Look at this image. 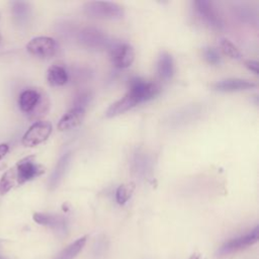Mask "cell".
<instances>
[{
    "instance_id": "277c9868",
    "label": "cell",
    "mask_w": 259,
    "mask_h": 259,
    "mask_svg": "<svg viewBox=\"0 0 259 259\" xmlns=\"http://www.w3.org/2000/svg\"><path fill=\"white\" fill-rule=\"evenodd\" d=\"M52 123L47 120H37L32 123L22 137V145L25 147H35L48 140L52 134Z\"/></svg>"
},
{
    "instance_id": "3957f363",
    "label": "cell",
    "mask_w": 259,
    "mask_h": 259,
    "mask_svg": "<svg viewBox=\"0 0 259 259\" xmlns=\"http://www.w3.org/2000/svg\"><path fill=\"white\" fill-rule=\"evenodd\" d=\"M83 13L90 18L119 19L123 16V8L111 1H89L83 6Z\"/></svg>"
},
{
    "instance_id": "7402d4cb",
    "label": "cell",
    "mask_w": 259,
    "mask_h": 259,
    "mask_svg": "<svg viewBox=\"0 0 259 259\" xmlns=\"http://www.w3.org/2000/svg\"><path fill=\"white\" fill-rule=\"evenodd\" d=\"M90 99H91V94L89 92L87 91L80 92L75 96V99L73 101V107H81L85 109V107L90 102Z\"/></svg>"
},
{
    "instance_id": "52a82bcc",
    "label": "cell",
    "mask_w": 259,
    "mask_h": 259,
    "mask_svg": "<svg viewBox=\"0 0 259 259\" xmlns=\"http://www.w3.org/2000/svg\"><path fill=\"white\" fill-rule=\"evenodd\" d=\"M26 50L32 56L48 59L56 55L58 51V44L52 37L36 36L28 41L26 45Z\"/></svg>"
},
{
    "instance_id": "44dd1931",
    "label": "cell",
    "mask_w": 259,
    "mask_h": 259,
    "mask_svg": "<svg viewBox=\"0 0 259 259\" xmlns=\"http://www.w3.org/2000/svg\"><path fill=\"white\" fill-rule=\"evenodd\" d=\"M203 57L205 61L210 65H218L221 62L220 54L213 48H205L203 50Z\"/></svg>"
},
{
    "instance_id": "2e32d148",
    "label": "cell",
    "mask_w": 259,
    "mask_h": 259,
    "mask_svg": "<svg viewBox=\"0 0 259 259\" xmlns=\"http://www.w3.org/2000/svg\"><path fill=\"white\" fill-rule=\"evenodd\" d=\"M68 72L63 66L53 65L49 68L47 79L52 86H62L68 81Z\"/></svg>"
},
{
    "instance_id": "6da1fadb",
    "label": "cell",
    "mask_w": 259,
    "mask_h": 259,
    "mask_svg": "<svg viewBox=\"0 0 259 259\" xmlns=\"http://www.w3.org/2000/svg\"><path fill=\"white\" fill-rule=\"evenodd\" d=\"M35 156H27L19 160L13 167L8 169L0 179V194H6L14 186L21 185L27 181H30L46 171L45 167L37 164Z\"/></svg>"
},
{
    "instance_id": "ba28073f",
    "label": "cell",
    "mask_w": 259,
    "mask_h": 259,
    "mask_svg": "<svg viewBox=\"0 0 259 259\" xmlns=\"http://www.w3.org/2000/svg\"><path fill=\"white\" fill-rule=\"evenodd\" d=\"M194 9L198 16L210 27L214 29H222L224 26L223 20L218 13L217 8L214 7L211 1L207 0H197L193 2Z\"/></svg>"
},
{
    "instance_id": "9a60e30c",
    "label": "cell",
    "mask_w": 259,
    "mask_h": 259,
    "mask_svg": "<svg viewBox=\"0 0 259 259\" xmlns=\"http://www.w3.org/2000/svg\"><path fill=\"white\" fill-rule=\"evenodd\" d=\"M70 160H71V153H66L64 154L58 161L55 170L53 171L52 175H51V179H50V187L52 189L56 188L60 182L62 181L64 175L67 172V169L70 165Z\"/></svg>"
},
{
    "instance_id": "484cf974",
    "label": "cell",
    "mask_w": 259,
    "mask_h": 259,
    "mask_svg": "<svg viewBox=\"0 0 259 259\" xmlns=\"http://www.w3.org/2000/svg\"><path fill=\"white\" fill-rule=\"evenodd\" d=\"M0 259H5V258H3L2 256H0Z\"/></svg>"
},
{
    "instance_id": "7c38bea8",
    "label": "cell",
    "mask_w": 259,
    "mask_h": 259,
    "mask_svg": "<svg viewBox=\"0 0 259 259\" xmlns=\"http://www.w3.org/2000/svg\"><path fill=\"white\" fill-rule=\"evenodd\" d=\"M212 89L220 92H235V91H243L247 89H251L256 87V84L243 79L238 78H231L221 80L211 85Z\"/></svg>"
},
{
    "instance_id": "9c48e42d",
    "label": "cell",
    "mask_w": 259,
    "mask_h": 259,
    "mask_svg": "<svg viewBox=\"0 0 259 259\" xmlns=\"http://www.w3.org/2000/svg\"><path fill=\"white\" fill-rule=\"evenodd\" d=\"M258 235H259V228L255 227L250 233L227 241L225 244L221 246L217 254L218 256H225L233 252H236L238 250L244 249L248 246H251L258 241Z\"/></svg>"
},
{
    "instance_id": "d4e9b609",
    "label": "cell",
    "mask_w": 259,
    "mask_h": 259,
    "mask_svg": "<svg viewBox=\"0 0 259 259\" xmlns=\"http://www.w3.org/2000/svg\"><path fill=\"white\" fill-rule=\"evenodd\" d=\"M189 259H201V257L198 255V254H192Z\"/></svg>"
},
{
    "instance_id": "4fadbf2b",
    "label": "cell",
    "mask_w": 259,
    "mask_h": 259,
    "mask_svg": "<svg viewBox=\"0 0 259 259\" xmlns=\"http://www.w3.org/2000/svg\"><path fill=\"white\" fill-rule=\"evenodd\" d=\"M139 103H140L139 100L130 91H127L123 97H121L120 99H118L108 107V109L105 112V115L107 117H113V116L119 115L130 110L131 108L135 107Z\"/></svg>"
},
{
    "instance_id": "8992f818",
    "label": "cell",
    "mask_w": 259,
    "mask_h": 259,
    "mask_svg": "<svg viewBox=\"0 0 259 259\" xmlns=\"http://www.w3.org/2000/svg\"><path fill=\"white\" fill-rule=\"evenodd\" d=\"M140 103L152 100L161 91L160 86L154 82H148L141 78L135 77L130 80L128 90Z\"/></svg>"
},
{
    "instance_id": "603a6c76",
    "label": "cell",
    "mask_w": 259,
    "mask_h": 259,
    "mask_svg": "<svg viewBox=\"0 0 259 259\" xmlns=\"http://www.w3.org/2000/svg\"><path fill=\"white\" fill-rule=\"evenodd\" d=\"M245 66H246L250 71H252L253 73H255V74L258 73V62L253 61V60H249V61H246V62H245Z\"/></svg>"
},
{
    "instance_id": "d6986e66",
    "label": "cell",
    "mask_w": 259,
    "mask_h": 259,
    "mask_svg": "<svg viewBox=\"0 0 259 259\" xmlns=\"http://www.w3.org/2000/svg\"><path fill=\"white\" fill-rule=\"evenodd\" d=\"M134 189H135V183H133V182L119 185L115 191L116 202L120 205L124 204L131 198V196L134 192Z\"/></svg>"
},
{
    "instance_id": "e0dca14e",
    "label": "cell",
    "mask_w": 259,
    "mask_h": 259,
    "mask_svg": "<svg viewBox=\"0 0 259 259\" xmlns=\"http://www.w3.org/2000/svg\"><path fill=\"white\" fill-rule=\"evenodd\" d=\"M158 73L162 79L168 80L174 74V62L170 54L163 52L158 60Z\"/></svg>"
},
{
    "instance_id": "5bb4252c",
    "label": "cell",
    "mask_w": 259,
    "mask_h": 259,
    "mask_svg": "<svg viewBox=\"0 0 259 259\" xmlns=\"http://www.w3.org/2000/svg\"><path fill=\"white\" fill-rule=\"evenodd\" d=\"M85 117V109L81 107H72L59 120L58 128L60 131H67L81 124Z\"/></svg>"
},
{
    "instance_id": "cb8c5ba5",
    "label": "cell",
    "mask_w": 259,
    "mask_h": 259,
    "mask_svg": "<svg viewBox=\"0 0 259 259\" xmlns=\"http://www.w3.org/2000/svg\"><path fill=\"white\" fill-rule=\"evenodd\" d=\"M9 151V147L7 144H0V160H2Z\"/></svg>"
},
{
    "instance_id": "30bf717a",
    "label": "cell",
    "mask_w": 259,
    "mask_h": 259,
    "mask_svg": "<svg viewBox=\"0 0 259 259\" xmlns=\"http://www.w3.org/2000/svg\"><path fill=\"white\" fill-rule=\"evenodd\" d=\"M109 55L112 64L119 69L130 67L135 60L134 48L125 42H116L111 46Z\"/></svg>"
},
{
    "instance_id": "7a4b0ae2",
    "label": "cell",
    "mask_w": 259,
    "mask_h": 259,
    "mask_svg": "<svg viewBox=\"0 0 259 259\" xmlns=\"http://www.w3.org/2000/svg\"><path fill=\"white\" fill-rule=\"evenodd\" d=\"M21 111L30 114V118L44 116L50 108V100L46 93L36 89H26L21 92L18 99Z\"/></svg>"
},
{
    "instance_id": "ffe728a7",
    "label": "cell",
    "mask_w": 259,
    "mask_h": 259,
    "mask_svg": "<svg viewBox=\"0 0 259 259\" xmlns=\"http://www.w3.org/2000/svg\"><path fill=\"white\" fill-rule=\"evenodd\" d=\"M220 46H221V50L223 51V53L226 56H228V57H230L232 59H240L242 57V55H241L240 51L238 50V48L232 41H230L229 39L223 38L221 40Z\"/></svg>"
},
{
    "instance_id": "ac0fdd59",
    "label": "cell",
    "mask_w": 259,
    "mask_h": 259,
    "mask_svg": "<svg viewBox=\"0 0 259 259\" xmlns=\"http://www.w3.org/2000/svg\"><path fill=\"white\" fill-rule=\"evenodd\" d=\"M86 241V236L77 239L72 244L67 246L64 250H62L54 259H74L79 254V252L84 248Z\"/></svg>"
},
{
    "instance_id": "8fae6325",
    "label": "cell",
    "mask_w": 259,
    "mask_h": 259,
    "mask_svg": "<svg viewBox=\"0 0 259 259\" xmlns=\"http://www.w3.org/2000/svg\"><path fill=\"white\" fill-rule=\"evenodd\" d=\"M33 221L38 225L47 226L54 230L58 235L64 236L68 230V223L66 218L58 214L35 212L33 213Z\"/></svg>"
},
{
    "instance_id": "5b68a950",
    "label": "cell",
    "mask_w": 259,
    "mask_h": 259,
    "mask_svg": "<svg viewBox=\"0 0 259 259\" xmlns=\"http://www.w3.org/2000/svg\"><path fill=\"white\" fill-rule=\"evenodd\" d=\"M77 39L83 47L94 51H101L109 46L107 35L95 27L83 28L78 32Z\"/></svg>"
}]
</instances>
